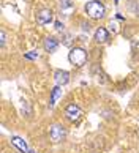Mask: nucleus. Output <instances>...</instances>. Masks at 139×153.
<instances>
[{
  "label": "nucleus",
  "instance_id": "obj_5",
  "mask_svg": "<svg viewBox=\"0 0 139 153\" xmlns=\"http://www.w3.org/2000/svg\"><path fill=\"white\" fill-rule=\"evenodd\" d=\"M11 144H13L14 147L19 152H22V153H28L30 150H28V147H27V142L22 137H19V136H13L11 137Z\"/></svg>",
  "mask_w": 139,
  "mask_h": 153
},
{
  "label": "nucleus",
  "instance_id": "obj_10",
  "mask_svg": "<svg viewBox=\"0 0 139 153\" xmlns=\"http://www.w3.org/2000/svg\"><path fill=\"white\" fill-rule=\"evenodd\" d=\"M60 96H62V88H60V85H57V87H54V90H52V93H51V101H49V104L54 106Z\"/></svg>",
  "mask_w": 139,
  "mask_h": 153
},
{
  "label": "nucleus",
  "instance_id": "obj_6",
  "mask_svg": "<svg viewBox=\"0 0 139 153\" xmlns=\"http://www.w3.org/2000/svg\"><path fill=\"white\" fill-rule=\"evenodd\" d=\"M52 21V11L51 10H41L40 13L37 14V22L38 24H49V22Z\"/></svg>",
  "mask_w": 139,
  "mask_h": 153
},
{
  "label": "nucleus",
  "instance_id": "obj_9",
  "mask_svg": "<svg viewBox=\"0 0 139 153\" xmlns=\"http://www.w3.org/2000/svg\"><path fill=\"white\" fill-rule=\"evenodd\" d=\"M108 35H109L108 30H106V29H103V27H100V29L95 32V39H96L98 43H104V41L108 39Z\"/></svg>",
  "mask_w": 139,
  "mask_h": 153
},
{
  "label": "nucleus",
  "instance_id": "obj_2",
  "mask_svg": "<svg viewBox=\"0 0 139 153\" xmlns=\"http://www.w3.org/2000/svg\"><path fill=\"white\" fill-rule=\"evenodd\" d=\"M68 60L71 62V65H74V66H82L87 60V52L81 48H74V49L70 51Z\"/></svg>",
  "mask_w": 139,
  "mask_h": 153
},
{
  "label": "nucleus",
  "instance_id": "obj_1",
  "mask_svg": "<svg viewBox=\"0 0 139 153\" xmlns=\"http://www.w3.org/2000/svg\"><path fill=\"white\" fill-rule=\"evenodd\" d=\"M85 11L92 19H101L104 16V5L98 0H93V2H89L85 5Z\"/></svg>",
  "mask_w": 139,
  "mask_h": 153
},
{
  "label": "nucleus",
  "instance_id": "obj_14",
  "mask_svg": "<svg viewBox=\"0 0 139 153\" xmlns=\"http://www.w3.org/2000/svg\"><path fill=\"white\" fill-rule=\"evenodd\" d=\"M3 44H5V33L2 32V46H3Z\"/></svg>",
  "mask_w": 139,
  "mask_h": 153
},
{
  "label": "nucleus",
  "instance_id": "obj_11",
  "mask_svg": "<svg viewBox=\"0 0 139 153\" xmlns=\"http://www.w3.org/2000/svg\"><path fill=\"white\" fill-rule=\"evenodd\" d=\"M109 30L114 32V33H117V32H119V27H117V24H115V22H111V24H109Z\"/></svg>",
  "mask_w": 139,
  "mask_h": 153
},
{
  "label": "nucleus",
  "instance_id": "obj_15",
  "mask_svg": "<svg viewBox=\"0 0 139 153\" xmlns=\"http://www.w3.org/2000/svg\"><path fill=\"white\" fill-rule=\"evenodd\" d=\"M28 153H37V152H33V150H30V152H28Z\"/></svg>",
  "mask_w": 139,
  "mask_h": 153
},
{
  "label": "nucleus",
  "instance_id": "obj_4",
  "mask_svg": "<svg viewBox=\"0 0 139 153\" xmlns=\"http://www.w3.org/2000/svg\"><path fill=\"white\" fill-rule=\"evenodd\" d=\"M65 136H67V133H65V129H63L60 125H52L51 126V129H49V137H51V140L52 142H62L63 139H65Z\"/></svg>",
  "mask_w": 139,
  "mask_h": 153
},
{
  "label": "nucleus",
  "instance_id": "obj_12",
  "mask_svg": "<svg viewBox=\"0 0 139 153\" xmlns=\"http://www.w3.org/2000/svg\"><path fill=\"white\" fill-rule=\"evenodd\" d=\"M25 59H30V60H33V59H38V54L37 52H28V54H25Z\"/></svg>",
  "mask_w": 139,
  "mask_h": 153
},
{
  "label": "nucleus",
  "instance_id": "obj_7",
  "mask_svg": "<svg viewBox=\"0 0 139 153\" xmlns=\"http://www.w3.org/2000/svg\"><path fill=\"white\" fill-rule=\"evenodd\" d=\"M55 82H57V85H65V84H68L70 81V73L68 71H62V70H57L55 71Z\"/></svg>",
  "mask_w": 139,
  "mask_h": 153
},
{
  "label": "nucleus",
  "instance_id": "obj_3",
  "mask_svg": "<svg viewBox=\"0 0 139 153\" xmlns=\"http://www.w3.org/2000/svg\"><path fill=\"white\" fill-rule=\"evenodd\" d=\"M65 117L70 122H78L81 117H82V109L78 104H68L65 109Z\"/></svg>",
  "mask_w": 139,
  "mask_h": 153
},
{
  "label": "nucleus",
  "instance_id": "obj_13",
  "mask_svg": "<svg viewBox=\"0 0 139 153\" xmlns=\"http://www.w3.org/2000/svg\"><path fill=\"white\" fill-rule=\"evenodd\" d=\"M62 27H63V25L60 24V22H59V21H57V22H55V29H57V30H60V29H62Z\"/></svg>",
  "mask_w": 139,
  "mask_h": 153
},
{
  "label": "nucleus",
  "instance_id": "obj_16",
  "mask_svg": "<svg viewBox=\"0 0 139 153\" xmlns=\"http://www.w3.org/2000/svg\"><path fill=\"white\" fill-rule=\"evenodd\" d=\"M115 2H119V0H115Z\"/></svg>",
  "mask_w": 139,
  "mask_h": 153
},
{
  "label": "nucleus",
  "instance_id": "obj_8",
  "mask_svg": "<svg viewBox=\"0 0 139 153\" xmlns=\"http://www.w3.org/2000/svg\"><path fill=\"white\" fill-rule=\"evenodd\" d=\"M57 46H59V43H57L55 38L49 36V38L44 39V49L48 51V52H54V51L57 49Z\"/></svg>",
  "mask_w": 139,
  "mask_h": 153
}]
</instances>
